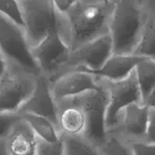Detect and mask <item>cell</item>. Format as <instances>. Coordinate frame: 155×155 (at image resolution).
Masks as SVG:
<instances>
[{
  "mask_svg": "<svg viewBox=\"0 0 155 155\" xmlns=\"http://www.w3.org/2000/svg\"><path fill=\"white\" fill-rule=\"evenodd\" d=\"M98 84L99 87L95 90L74 98L61 100L57 102V105L72 104L81 107L87 122L84 137L100 148L107 136L106 119L108 95L106 89L98 83Z\"/></svg>",
  "mask_w": 155,
  "mask_h": 155,
  "instance_id": "cell-4",
  "label": "cell"
},
{
  "mask_svg": "<svg viewBox=\"0 0 155 155\" xmlns=\"http://www.w3.org/2000/svg\"><path fill=\"white\" fill-rule=\"evenodd\" d=\"M97 81L106 89L108 95L106 119L108 131L116 124L120 112L130 104L142 103V96L134 70L128 77L122 80L111 81L97 78Z\"/></svg>",
  "mask_w": 155,
  "mask_h": 155,
  "instance_id": "cell-8",
  "label": "cell"
},
{
  "mask_svg": "<svg viewBox=\"0 0 155 155\" xmlns=\"http://www.w3.org/2000/svg\"><path fill=\"white\" fill-rule=\"evenodd\" d=\"M0 155H9L5 140H0Z\"/></svg>",
  "mask_w": 155,
  "mask_h": 155,
  "instance_id": "cell-30",
  "label": "cell"
},
{
  "mask_svg": "<svg viewBox=\"0 0 155 155\" xmlns=\"http://www.w3.org/2000/svg\"><path fill=\"white\" fill-rule=\"evenodd\" d=\"M127 145L132 155H155V144L139 141L128 142Z\"/></svg>",
  "mask_w": 155,
  "mask_h": 155,
  "instance_id": "cell-23",
  "label": "cell"
},
{
  "mask_svg": "<svg viewBox=\"0 0 155 155\" xmlns=\"http://www.w3.org/2000/svg\"><path fill=\"white\" fill-rule=\"evenodd\" d=\"M148 21L142 0H117L109 28L113 54H133Z\"/></svg>",
  "mask_w": 155,
  "mask_h": 155,
  "instance_id": "cell-2",
  "label": "cell"
},
{
  "mask_svg": "<svg viewBox=\"0 0 155 155\" xmlns=\"http://www.w3.org/2000/svg\"><path fill=\"white\" fill-rule=\"evenodd\" d=\"M149 107L142 103H134L118 114L114 127L107 131L125 142L143 141L146 133Z\"/></svg>",
  "mask_w": 155,
  "mask_h": 155,
  "instance_id": "cell-10",
  "label": "cell"
},
{
  "mask_svg": "<svg viewBox=\"0 0 155 155\" xmlns=\"http://www.w3.org/2000/svg\"><path fill=\"white\" fill-rule=\"evenodd\" d=\"M38 77L8 68L0 80V113L18 114L31 95Z\"/></svg>",
  "mask_w": 155,
  "mask_h": 155,
  "instance_id": "cell-6",
  "label": "cell"
},
{
  "mask_svg": "<svg viewBox=\"0 0 155 155\" xmlns=\"http://www.w3.org/2000/svg\"><path fill=\"white\" fill-rule=\"evenodd\" d=\"M8 69V65L7 62H6L5 59L4 58L2 53L0 52V80L5 74Z\"/></svg>",
  "mask_w": 155,
  "mask_h": 155,
  "instance_id": "cell-28",
  "label": "cell"
},
{
  "mask_svg": "<svg viewBox=\"0 0 155 155\" xmlns=\"http://www.w3.org/2000/svg\"><path fill=\"white\" fill-rule=\"evenodd\" d=\"M133 54L155 61V23L149 18Z\"/></svg>",
  "mask_w": 155,
  "mask_h": 155,
  "instance_id": "cell-19",
  "label": "cell"
},
{
  "mask_svg": "<svg viewBox=\"0 0 155 155\" xmlns=\"http://www.w3.org/2000/svg\"><path fill=\"white\" fill-rule=\"evenodd\" d=\"M0 15L24 29V23H23L19 1H15V0L0 1Z\"/></svg>",
  "mask_w": 155,
  "mask_h": 155,
  "instance_id": "cell-21",
  "label": "cell"
},
{
  "mask_svg": "<svg viewBox=\"0 0 155 155\" xmlns=\"http://www.w3.org/2000/svg\"><path fill=\"white\" fill-rule=\"evenodd\" d=\"M24 30L30 48L37 45L50 33L56 31L53 0H19Z\"/></svg>",
  "mask_w": 155,
  "mask_h": 155,
  "instance_id": "cell-5",
  "label": "cell"
},
{
  "mask_svg": "<svg viewBox=\"0 0 155 155\" xmlns=\"http://www.w3.org/2000/svg\"><path fill=\"white\" fill-rule=\"evenodd\" d=\"M24 113L33 114L49 120L58 128L57 103L51 92L49 80L42 76L37 77L36 86L18 114Z\"/></svg>",
  "mask_w": 155,
  "mask_h": 155,
  "instance_id": "cell-12",
  "label": "cell"
},
{
  "mask_svg": "<svg viewBox=\"0 0 155 155\" xmlns=\"http://www.w3.org/2000/svg\"><path fill=\"white\" fill-rule=\"evenodd\" d=\"M19 115L29 124L39 139L51 144L57 143L61 141V135L58 130L47 118L28 113L21 114Z\"/></svg>",
  "mask_w": 155,
  "mask_h": 155,
  "instance_id": "cell-16",
  "label": "cell"
},
{
  "mask_svg": "<svg viewBox=\"0 0 155 155\" xmlns=\"http://www.w3.org/2000/svg\"><path fill=\"white\" fill-rule=\"evenodd\" d=\"M20 118L18 114L0 113V140H5Z\"/></svg>",
  "mask_w": 155,
  "mask_h": 155,
  "instance_id": "cell-22",
  "label": "cell"
},
{
  "mask_svg": "<svg viewBox=\"0 0 155 155\" xmlns=\"http://www.w3.org/2000/svg\"><path fill=\"white\" fill-rule=\"evenodd\" d=\"M143 142L155 144V110L149 108L146 133Z\"/></svg>",
  "mask_w": 155,
  "mask_h": 155,
  "instance_id": "cell-25",
  "label": "cell"
},
{
  "mask_svg": "<svg viewBox=\"0 0 155 155\" xmlns=\"http://www.w3.org/2000/svg\"><path fill=\"white\" fill-rule=\"evenodd\" d=\"M50 83L51 94L56 103L95 90L99 87L96 77L82 71L68 72Z\"/></svg>",
  "mask_w": 155,
  "mask_h": 155,
  "instance_id": "cell-11",
  "label": "cell"
},
{
  "mask_svg": "<svg viewBox=\"0 0 155 155\" xmlns=\"http://www.w3.org/2000/svg\"><path fill=\"white\" fill-rule=\"evenodd\" d=\"M64 155H101L99 148L84 136H61Z\"/></svg>",
  "mask_w": 155,
  "mask_h": 155,
  "instance_id": "cell-18",
  "label": "cell"
},
{
  "mask_svg": "<svg viewBox=\"0 0 155 155\" xmlns=\"http://www.w3.org/2000/svg\"><path fill=\"white\" fill-rule=\"evenodd\" d=\"M142 3L148 18L155 23V0H142Z\"/></svg>",
  "mask_w": 155,
  "mask_h": 155,
  "instance_id": "cell-27",
  "label": "cell"
},
{
  "mask_svg": "<svg viewBox=\"0 0 155 155\" xmlns=\"http://www.w3.org/2000/svg\"><path fill=\"white\" fill-rule=\"evenodd\" d=\"M135 74L143 104L155 89V61L143 58L135 67Z\"/></svg>",
  "mask_w": 155,
  "mask_h": 155,
  "instance_id": "cell-17",
  "label": "cell"
},
{
  "mask_svg": "<svg viewBox=\"0 0 155 155\" xmlns=\"http://www.w3.org/2000/svg\"><path fill=\"white\" fill-rule=\"evenodd\" d=\"M74 0H53L54 8L60 13L64 14L72 6Z\"/></svg>",
  "mask_w": 155,
  "mask_h": 155,
  "instance_id": "cell-26",
  "label": "cell"
},
{
  "mask_svg": "<svg viewBox=\"0 0 155 155\" xmlns=\"http://www.w3.org/2000/svg\"><path fill=\"white\" fill-rule=\"evenodd\" d=\"M143 58L138 57L133 54H112L97 71H86V70H76L82 71L91 74L98 79L102 80H120L128 77L135 69L138 63Z\"/></svg>",
  "mask_w": 155,
  "mask_h": 155,
  "instance_id": "cell-14",
  "label": "cell"
},
{
  "mask_svg": "<svg viewBox=\"0 0 155 155\" xmlns=\"http://www.w3.org/2000/svg\"><path fill=\"white\" fill-rule=\"evenodd\" d=\"M5 142L9 155L37 154L39 139L21 117L15 124Z\"/></svg>",
  "mask_w": 155,
  "mask_h": 155,
  "instance_id": "cell-13",
  "label": "cell"
},
{
  "mask_svg": "<svg viewBox=\"0 0 155 155\" xmlns=\"http://www.w3.org/2000/svg\"><path fill=\"white\" fill-rule=\"evenodd\" d=\"M145 104H146L149 108L155 110V89H154V91L151 92L150 96L148 97V100H147L146 102H145Z\"/></svg>",
  "mask_w": 155,
  "mask_h": 155,
  "instance_id": "cell-29",
  "label": "cell"
},
{
  "mask_svg": "<svg viewBox=\"0 0 155 155\" xmlns=\"http://www.w3.org/2000/svg\"><path fill=\"white\" fill-rule=\"evenodd\" d=\"M71 51L56 31L50 33L42 42L31 48L39 74L50 83L59 77Z\"/></svg>",
  "mask_w": 155,
  "mask_h": 155,
  "instance_id": "cell-7",
  "label": "cell"
},
{
  "mask_svg": "<svg viewBox=\"0 0 155 155\" xmlns=\"http://www.w3.org/2000/svg\"><path fill=\"white\" fill-rule=\"evenodd\" d=\"M112 54V42L108 34L71 51L58 77L76 70L97 71Z\"/></svg>",
  "mask_w": 155,
  "mask_h": 155,
  "instance_id": "cell-9",
  "label": "cell"
},
{
  "mask_svg": "<svg viewBox=\"0 0 155 155\" xmlns=\"http://www.w3.org/2000/svg\"><path fill=\"white\" fill-rule=\"evenodd\" d=\"M0 52L11 69L40 76L24 30L1 15Z\"/></svg>",
  "mask_w": 155,
  "mask_h": 155,
  "instance_id": "cell-3",
  "label": "cell"
},
{
  "mask_svg": "<svg viewBox=\"0 0 155 155\" xmlns=\"http://www.w3.org/2000/svg\"><path fill=\"white\" fill-rule=\"evenodd\" d=\"M36 155H64L61 139L57 143H47L39 139Z\"/></svg>",
  "mask_w": 155,
  "mask_h": 155,
  "instance_id": "cell-24",
  "label": "cell"
},
{
  "mask_svg": "<svg viewBox=\"0 0 155 155\" xmlns=\"http://www.w3.org/2000/svg\"><path fill=\"white\" fill-rule=\"evenodd\" d=\"M58 129L61 136H84L87 122L81 107L72 104H58Z\"/></svg>",
  "mask_w": 155,
  "mask_h": 155,
  "instance_id": "cell-15",
  "label": "cell"
},
{
  "mask_svg": "<svg viewBox=\"0 0 155 155\" xmlns=\"http://www.w3.org/2000/svg\"><path fill=\"white\" fill-rule=\"evenodd\" d=\"M99 150L101 155H132L127 142L111 133H107Z\"/></svg>",
  "mask_w": 155,
  "mask_h": 155,
  "instance_id": "cell-20",
  "label": "cell"
},
{
  "mask_svg": "<svg viewBox=\"0 0 155 155\" xmlns=\"http://www.w3.org/2000/svg\"><path fill=\"white\" fill-rule=\"evenodd\" d=\"M116 3L117 0H74L64 14L54 8L58 35L71 51L108 35Z\"/></svg>",
  "mask_w": 155,
  "mask_h": 155,
  "instance_id": "cell-1",
  "label": "cell"
}]
</instances>
